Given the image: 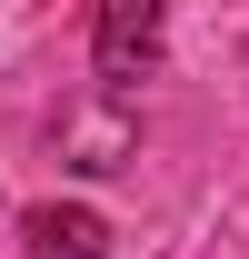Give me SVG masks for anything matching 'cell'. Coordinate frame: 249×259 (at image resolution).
<instances>
[{
	"label": "cell",
	"mask_w": 249,
	"mask_h": 259,
	"mask_svg": "<svg viewBox=\"0 0 249 259\" xmlns=\"http://www.w3.org/2000/svg\"><path fill=\"white\" fill-rule=\"evenodd\" d=\"M159 20H170V0H100V30H90L100 90H140L159 70Z\"/></svg>",
	"instance_id": "1"
},
{
	"label": "cell",
	"mask_w": 249,
	"mask_h": 259,
	"mask_svg": "<svg viewBox=\"0 0 249 259\" xmlns=\"http://www.w3.org/2000/svg\"><path fill=\"white\" fill-rule=\"evenodd\" d=\"M20 229H30V259H110V220H100V209H60V199H40Z\"/></svg>",
	"instance_id": "2"
}]
</instances>
